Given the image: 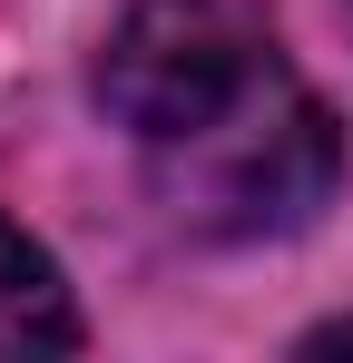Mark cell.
Listing matches in <instances>:
<instances>
[{
    "mask_svg": "<svg viewBox=\"0 0 353 363\" xmlns=\"http://www.w3.org/2000/svg\"><path fill=\"white\" fill-rule=\"evenodd\" d=\"M265 10L255 0H128L99 50V99L167 147L186 128L226 118L235 99L265 79Z\"/></svg>",
    "mask_w": 353,
    "mask_h": 363,
    "instance_id": "7a4b0ae2",
    "label": "cell"
},
{
    "mask_svg": "<svg viewBox=\"0 0 353 363\" xmlns=\"http://www.w3.org/2000/svg\"><path fill=\"white\" fill-rule=\"evenodd\" d=\"M20 354H79V304L59 285L50 245H30L0 216V363H20Z\"/></svg>",
    "mask_w": 353,
    "mask_h": 363,
    "instance_id": "3957f363",
    "label": "cell"
},
{
    "mask_svg": "<svg viewBox=\"0 0 353 363\" xmlns=\"http://www.w3.org/2000/svg\"><path fill=\"white\" fill-rule=\"evenodd\" d=\"M344 177V138L334 118L294 89V79H255L226 118L167 138V196L186 226L206 236H275V226H304Z\"/></svg>",
    "mask_w": 353,
    "mask_h": 363,
    "instance_id": "6da1fadb",
    "label": "cell"
},
{
    "mask_svg": "<svg viewBox=\"0 0 353 363\" xmlns=\"http://www.w3.org/2000/svg\"><path fill=\"white\" fill-rule=\"evenodd\" d=\"M304 354H353V314H344V324H324V334H304Z\"/></svg>",
    "mask_w": 353,
    "mask_h": 363,
    "instance_id": "277c9868",
    "label": "cell"
}]
</instances>
